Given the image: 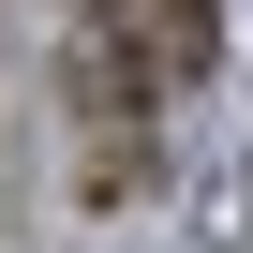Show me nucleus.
<instances>
[{
  "mask_svg": "<svg viewBox=\"0 0 253 253\" xmlns=\"http://www.w3.org/2000/svg\"><path fill=\"white\" fill-rule=\"evenodd\" d=\"M104 30H119V60H134L149 89L209 75V0H104Z\"/></svg>",
  "mask_w": 253,
  "mask_h": 253,
  "instance_id": "f257e3e1",
  "label": "nucleus"
}]
</instances>
